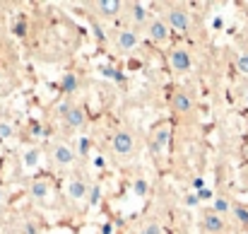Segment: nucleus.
Here are the masks:
<instances>
[{
	"mask_svg": "<svg viewBox=\"0 0 248 234\" xmlns=\"http://www.w3.org/2000/svg\"><path fill=\"white\" fill-rule=\"evenodd\" d=\"M108 148H111V155L116 157V159H128V157L135 155V150H138V140H135L133 131H128V128H118V131L111 135Z\"/></svg>",
	"mask_w": 248,
	"mask_h": 234,
	"instance_id": "obj_1",
	"label": "nucleus"
},
{
	"mask_svg": "<svg viewBox=\"0 0 248 234\" xmlns=\"http://www.w3.org/2000/svg\"><path fill=\"white\" fill-rule=\"evenodd\" d=\"M48 162H51L56 169H73V167L78 164V152H75L73 145L58 140V143H53L51 150H48Z\"/></svg>",
	"mask_w": 248,
	"mask_h": 234,
	"instance_id": "obj_2",
	"label": "nucleus"
},
{
	"mask_svg": "<svg viewBox=\"0 0 248 234\" xmlns=\"http://www.w3.org/2000/svg\"><path fill=\"white\" fill-rule=\"evenodd\" d=\"M63 188H65V198L70 203H75V205H84L89 201V193H92V186H89V181L84 179L82 174H73L65 181Z\"/></svg>",
	"mask_w": 248,
	"mask_h": 234,
	"instance_id": "obj_3",
	"label": "nucleus"
},
{
	"mask_svg": "<svg viewBox=\"0 0 248 234\" xmlns=\"http://www.w3.org/2000/svg\"><path fill=\"white\" fill-rule=\"evenodd\" d=\"M164 22L169 24L171 34H186L190 29V15L183 5H169L164 12Z\"/></svg>",
	"mask_w": 248,
	"mask_h": 234,
	"instance_id": "obj_4",
	"label": "nucleus"
},
{
	"mask_svg": "<svg viewBox=\"0 0 248 234\" xmlns=\"http://www.w3.org/2000/svg\"><path fill=\"white\" fill-rule=\"evenodd\" d=\"M166 61H169V68L176 75H186L193 68V56L186 46H171L169 53H166Z\"/></svg>",
	"mask_w": 248,
	"mask_h": 234,
	"instance_id": "obj_5",
	"label": "nucleus"
},
{
	"mask_svg": "<svg viewBox=\"0 0 248 234\" xmlns=\"http://www.w3.org/2000/svg\"><path fill=\"white\" fill-rule=\"evenodd\" d=\"M145 36L155 44V46H166L171 39V29L164 22V17H152L150 24L145 27Z\"/></svg>",
	"mask_w": 248,
	"mask_h": 234,
	"instance_id": "obj_6",
	"label": "nucleus"
},
{
	"mask_svg": "<svg viewBox=\"0 0 248 234\" xmlns=\"http://www.w3.org/2000/svg\"><path fill=\"white\" fill-rule=\"evenodd\" d=\"M169 143H171V126H169V123L155 126V131L150 133V143H147V145H150V152L155 157L164 155Z\"/></svg>",
	"mask_w": 248,
	"mask_h": 234,
	"instance_id": "obj_7",
	"label": "nucleus"
},
{
	"mask_svg": "<svg viewBox=\"0 0 248 234\" xmlns=\"http://www.w3.org/2000/svg\"><path fill=\"white\" fill-rule=\"evenodd\" d=\"M113 46H116V51H121V53L135 51V49L140 46V32L133 29V27L118 29V34H116V39H113Z\"/></svg>",
	"mask_w": 248,
	"mask_h": 234,
	"instance_id": "obj_8",
	"label": "nucleus"
},
{
	"mask_svg": "<svg viewBox=\"0 0 248 234\" xmlns=\"http://www.w3.org/2000/svg\"><path fill=\"white\" fill-rule=\"evenodd\" d=\"M125 10H128V19H130V27L133 29H145L150 24V19L155 17L145 2H128Z\"/></svg>",
	"mask_w": 248,
	"mask_h": 234,
	"instance_id": "obj_9",
	"label": "nucleus"
},
{
	"mask_svg": "<svg viewBox=\"0 0 248 234\" xmlns=\"http://www.w3.org/2000/svg\"><path fill=\"white\" fill-rule=\"evenodd\" d=\"M41 162H44V155L39 148H24L19 152V169L24 174H36L41 169Z\"/></svg>",
	"mask_w": 248,
	"mask_h": 234,
	"instance_id": "obj_10",
	"label": "nucleus"
},
{
	"mask_svg": "<svg viewBox=\"0 0 248 234\" xmlns=\"http://www.w3.org/2000/svg\"><path fill=\"white\" fill-rule=\"evenodd\" d=\"M63 123L70 128V131H82L84 126H87V114H84V109L80 104H70L68 109H65V114H63Z\"/></svg>",
	"mask_w": 248,
	"mask_h": 234,
	"instance_id": "obj_11",
	"label": "nucleus"
},
{
	"mask_svg": "<svg viewBox=\"0 0 248 234\" xmlns=\"http://www.w3.org/2000/svg\"><path fill=\"white\" fill-rule=\"evenodd\" d=\"M200 225H202V232L205 234H224L227 232V220H224L222 215L212 213V210H207V213L202 215Z\"/></svg>",
	"mask_w": 248,
	"mask_h": 234,
	"instance_id": "obj_12",
	"label": "nucleus"
},
{
	"mask_svg": "<svg viewBox=\"0 0 248 234\" xmlns=\"http://www.w3.org/2000/svg\"><path fill=\"white\" fill-rule=\"evenodd\" d=\"M51 184L46 179H34L31 186H29V196L36 201V203H48L51 201Z\"/></svg>",
	"mask_w": 248,
	"mask_h": 234,
	"instance_id": "obj_13",
	"label": "nucleus"
},
{
	"mask_svg": "<svg viewBox=\"0 0 248 234\" xmlns=\"http://www.w3.org/2000/svg\"><path fill=\"white\" fill-rule=\"evenodd\" d=\"M94 10L101 17H118L125 10V2L123 0H99V2H94Z\"/></svg>",
	"mask_w": 248,
	"mask_h": 234,
	"instance_id": "obj_14",
	"label": "nucleus"
},
{
	"mask_svg": "<svg viewBox=\"0 0 248 234\" xmlns=\"http://www.w3.org/2000/svg\"><path fill=\"white\" fill-rule=\"evenodd\" d=\"M171 109H173L176 114H190V111H193V99H190V94L183 92V89H176V92L171 94Z\"/></svg>",
	"mask_w": 248,
	"mask_h": 234,
	"instance_id": "obj_15",
	"label": "nucleus"
},
{
	"mask_svg": "<svg viewBox=\"0 0 248 234\" xmlns=\"http://www.w3.org/2000/svg\"><path fill=\"white\" fill-rule=\"evenodd\" d=\"M212 213H217V215H222V217H227L229 213H234V205H232V201L227 198V196H215L212 198V208H210Z\"/></svg>",
	"mask_w": 248,
	"mask_h": 234,
	"instance_id": "obj_16",
	"label": "nucleus"
},
{
	"mask_svg": "<svg viewBox=\"0 0 248 234\" xmlns=\"http://www.w3.org/2000/svg\"><path fill=\"white\" fill-rule=\"evenodd\" d=\"M15 135H17L15 123H12V121H7V118H0V143H12V140H15Z\"/></svg>",
	"mask_w": 248,
	"mask_h": 234,
	"instance_id": "obj_17",
	"label": "nucleus"
},
{
	"mask_svg": "<svg viewBox=\"0 0 248 234\" xmlns=\"http://www.w3.org/2000/svg\"><path fill=\"white\" fill-rule=\"evenodd\" d=\"M140 234H164V225L159 220H150L140 227Z\"/></svg>",
	"mask_w": 248,
	"mask_h": 234,
	"instance_id": "obj_18",
	"label": "nucleus"
},
{
	"mask_svg": "<svg viewBox=\"0 0 248 234\" xmlns=\"http://www.w3.org/2000/svg\"><path fill=\"white\" fill-rule=\"evenodd\" d=\"M133 193H135L138 198H145V196L150 193V184H147V179H135V181H133Z\"/></svg>",
	"mask_w": 248,
	"mask_h": 234,
	"instance_id": "obj_19",
	"label": "nucleus"
},
{
	"mask_svg": "<svg viewBox=\"0 0 248 234\" xmlns=\"http://www.w3.org/2000/svg\"><path fill=\"white\" fill-rule=\"evenodd\" d=\"M12 84H15V82L7 75V70L0 68V94H10V92H12Z\"/></svg>",
	"mask_w": 248,
	"mask_h": 234,
	"instance_id": "obj_20",
	"label": "nucleus"
},
{
	"mask_svg": "<svg viewBox=\"0 0 248 234\" xmlns=\"http://www.w3.org/2000/svg\"><path fill=\"white\" fill-rule=\"evenodd\" d=\"M236 70H239L241 75H248V49H244V51L239 53V58H236Z\"/></svg>",
	"mask_w": 248,
	"mask_h": 234,
	"instance_id": "obj_21",
	"label": "nucleus"
},
{
	"mask_svg": "<svg viewBox=\"0 0 248 234\" xmlns=\"http://www.w3.org/2000/svg\"><path fill=\"white\" fill-rule=\"evenodd\" d=\"M7 201H10V196H7V188H5V186H0V210L7 205Z\"/></svg>",
	"mask_w": 248,
	"mask_h": 234,
	"instance_id": "obj_22",
	"label": "nucleus"
},
{
	"mask_svg": "<svg viewBox=\"0 0 248 234\" xmlns=\"http://www.w3.org/2000/svg\"><path fill=\"white\" fill-rule=\"evenodd\" d=\"M92 164H94V169H96V171H101L106 162H104V157H101V155H94V159H92Z\"/></svg>",
	"mask_w": 248,
	"mask_h": 234,
	"instance_id": "obj_23",
	"label": "nucleus"
},
{
	"mask_svg": "<svg viewBox=\"0 0 248 234\" xmlns=\"http://www.w3.org/2000/svg\"><path fill=\"white\" fill-rule=\"evenodd\" d=\"M2 46H5V44H2V36H0V53H2Z\"/></svg>",
	"mask_w": 248,
	"mask_h": 234,
	"instance_id": "obj_24",
	"label": "nucleus"
},
{
	"mask_svg": "<svg viewBox=\"0 0 248 234\" xmlns=\"http://www.w3.org/2000/svg\"><path fill=\"white\" fill-rule=\"evenodd\" d=\"M246 7H248V2H246Z\"/></svg>",
	"mask_w": 248,
	"mask_h": 234,
	"instance_id": "obj_25",
	"label": "nucleus"
}]
</instances>
